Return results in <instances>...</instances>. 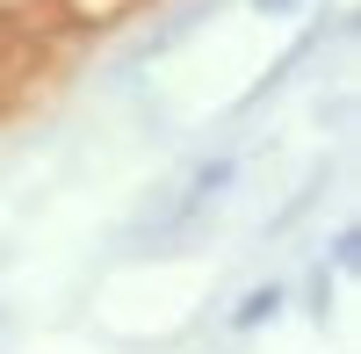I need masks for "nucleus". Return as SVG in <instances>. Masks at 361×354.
Segmentation results:
<instances>
[{
  "label": "nucleus",
  "instance_id": "1",
  "mask_svg": "<svg viewBox=\"0 0 361 354\" xmlns=\"http://www.w3.org/2000/svg\"><path fill=\"white\" fill-rule=\"evenodd\" d=\"M253 8H267V15H289V8H296V0H253Z\"/></svg>",
  "mask_w": 361,
  "mask_h": 354
}]
</instances>
